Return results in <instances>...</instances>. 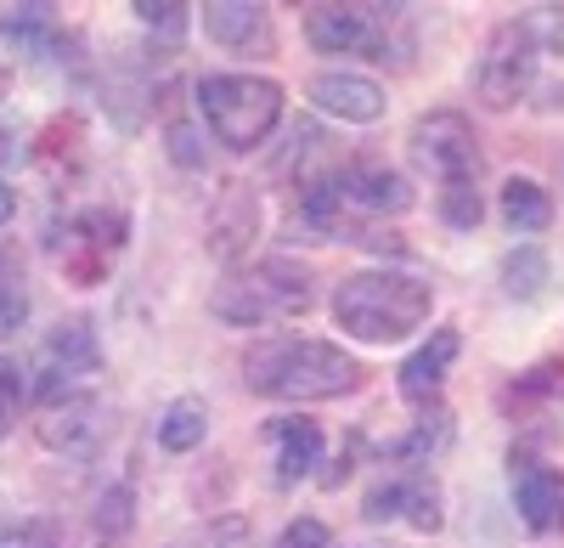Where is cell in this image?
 Masks as SVG:
<instances>
[{"label": "cell", "instance_id": "obj_8", "mask_svg": "<svg viewBox=\"0 0 564 548\" xmlns=\"http://www.w3.org/2000/svg\"><path fill=\"white\" fill-rule=\"evenodd\" d=\"M34 436H40V447L63 452V459H97V452L108 447V436H113V407L102 396L74 390V396L45 407V419L34 425Z\"/></svg>", "mask_w": 564, "mask_h": 548}, {"label": "cell", "instance_id": "obj_31", "mask_svg": "<svg viewBox=\"0 0 564 548\" xmlns=\"http://www.w3.org/2000/svg\"><path fill=\"white\" fill-rule=\"evenodd\" d=\"M18 413H23V368L12 356H0V441L12 436Z\"/></svg>", "mask_w": 564, "mask_h": 548}, {"label": "cell", "instance_id": "obj_1", "mask_svg": "<svg viewBox=\"0 0 564 548\" xmlns=\"http://www.w3.org/2000/svg\"><path fill=\"white\" fill-rule=\"evenodd\" d=\"M243 385L271 401H339L367 385V368L334 340L276 334L243 356Z\"/></svg>", "mask_w": 564, "mask_h": 548}, {"label": "cell", "instance_id": "obj_7", "mask_svg": "<svg viewBox=\"0 0 564 548\" xmlns=\"http://www.w3.org/2000/svg\"><path fill=\"white\" fill-rule=\"evenodd\" d=\"M406 148H412V164L430 170L441 187L452 181H480V136L457 108H435V114H417L412 130H406Z\"/></svg>", "mask_w": 564, "mask_h": 548}, {"label": "cell", "instance_id": "obj_37", "mask_svg": "<svg viewBox=\"0 0 564 548\" xmlns=\"http://www.w3.org/2000/svg\"><path fill=\"white\" fill-rule=\"evenodd\" d=\"M558 515H564V481H558Z\"/></svg>", "mask_w": 564, "mask_h": 548}, {"label": "cell", "instance_id": "obj_3", "mask_svg": "<svg viewBox=\"0 0 564 548\" xmlns=\"http://www.w3.org/2000/svg\"><path fill=\"white\" fill-rule=\"evenodd\" d=\"M316 305V278L311 266L289 260V255H271V260H254L249 271H231L226 283H215L209 294V311L231 329H260V323H276V316H305Z\"/></svg>", "mask_w": 564, "mask_h": 548}, {"label": "cell", "instance_id": "obj_21", "mask_svg": "<svg viewBox=\"0 0 564 548\" xmlns=\"http://www.w3.org/2000/svg\"><path fill=\"white\" fill-rule=\"evenodd\" d=\"M68 244H85V249H97V255H119L124 249V238H130V221H124V209H85V215H74V226H68Z\"/></svg>", "mask_w": 564, "mask_h": 548}, {"label": "cell", "instance_id": "obj_9", "mask_svg": "<svg viewBox=\"0 0 564 548\" xmlns=\"http://www.w3.org/2000/svg\"><path fill=\"white\" fill-rule=\"evenodd\" d=\"M102 368V345H97V329H90V316H68V323H57L52 334H45L40 345V362H34V390L45 401H63L74 396L68 385L97 374Z\"/></svg>", "mask_w": 564, "mask_h": 548}, {"label": "cell", "instance_id": "obj_18", "mask_svg": "<svg viewBox=\"0 0 564 548\" xmlns=\"http://www.w3.org/2000/svg\"><path fill=\"white\" fill-rule=\"evenodd\" d=\"M547 283H553V266H547V255L536 249V244H520V249H508L502 255V294L508 300H542L547 294Z\"/></svg>", "mask_w": 564, "mask_h": 548}, {"label": "cell", "instance_id": "obj_33", "mask_svg": "<svg viewBox=\"0 0 564 548\" xmlns=\"http://www.w3.org/2000/svg\"><path fill=\"white\" fill-rule=\"evenodd\" d=\"M276 548H334V531H327L322 520H311V515H305V520H294L289 531L276 537Z\"/></svg>", "mask_w": 564, "mask_h": 548}, {"label": "cell", "instance_id": "obj_34", "mask_svg": "<svg viewBox=\"0 0 564 548\" xmlns=\"http://www.w3.org/2000/svg\"><path fill=\"white\" fill-rule=\"evenodd\" d=\"M531 29H536V45L564 57V7H542V18H531Z\"/></svg>", "mask_w": 564, "mask_h": 548}, {"label": "cell", "instance_id": "obj_30", "mask_svg": "<svg viewBox=\"0 0 564 548\" xmlns=\"http://www.w3.org/2000/svg\"><path fill=\"white\" fill-rule=\"evenodd\" d=\"M130 12L148 23L153 34H164V40H181L186 23H193V7H181V0H135Z\"/></svg>", "mask_w": 564, "mask_h": 548}, {"label": "cell", "instance_id": "obj_2", "mask_svg": "<svg viewBox=\"0 0 564 548\" xmlns=\"http://www.w3.org/2000/svg\"><path fill=\"white\" fill-rule=\"evenodd\" d=\"M435 311V283L412 271H356L334 289V329L361 345H395L417 334Z\"/></svg>", "mask_w": 564, "mask_h": 548}, {"label": "cell", "instance_id": "obj_26", "mask_svg": "<svg viewBox=\"0 0 564 548\" xmlns=\"http://www.w3.org/2000/svg\"><path fill=\"white\" fill-rule=\"evenodd\" d=\"M401 520H406L412 531H441V526H446L441 486H435L430 475H406V509H401Z\"/></svg>", "mask_w": 564, "mask_h": 548}, {"label": "cell", "instance_id": "obj_28", "mask_svg": "<svg viewBox=\"0 0 564 548\" xmlns=\"http://www.w3.org/2000/svg\"><path fill=\"white\" fill-rule=\"evenodd\" d=\"M164 148H170V159H175L181 170H204V159H209L204 130L186 119V114H170V119H164Z\"/></svg>", "mask_w": 564, "mask_h": 548}, {"label": "cell", "instance_id": "obj_19", "mask_svg": "<svg viewBox=\"0 0 564 548\" xmlns=\"http://www.w3.org/2000/svg\"><path fill=\"white\" fill-rule=\"evenodd\" d=\"M204 436H209V407L198 396H175L159 413V447L164 452H193V447H204Z\"/></svg>", "mask_w": 564, "mask_h": 548}, {"label": "cell", "instance_id": "obj_17", "mask_svg": "<svg viewBox=\"0 0 564 548\" xmlns=\"http://www.w3.org/2000/svg\"><path fill=\"white\" fill-rule=\"evenodd\" d=\"M502 221H508V233H520V238L547 233L553 226V193L531 175H508L502 181Z\"/></svg>", "mask_w": 564, "mask_h": 548}, {"label": "cell", "instance_id": "obj_5", "mask_svg": "<svg viewBox=\"0 0 564 548\" xmlns=\"http://www.w3.org/2000/svg\"><path fill=\"white\" fill-rule=\"evenodd\" d=\"M305 40L322 57H390L412 52V7H305Z\"/></svg>", "mask_w": 564, "mask_h": 548}, {"label": "cell", "instance_id": "obj_32", "mask_svg": "<svg viewBox=\"0 0 564 548\" xmlns=\"http://www.w3.org/2000/svg\"><path fill=\"white\" fill-rule=\"evenodd\" d=\"M401 509H406V481H379V486L367 492V504H361V515H367L372 526L401 520Z\"/></svg>", "mask_w": 564, "mask_h": 548}, {"label": "cell", "instance_id": "obj_13", "mask_svg": "<svg viewBox=\"0 0 564 548\" xmlns=\"http://www.w3.org/2000/svg\"><path fill=\"white\" fill-rule=\"evenodd\" d=\"M254 233H260V198L249 187H226L209 209V249L220 260H238L254 244Z\"/></svg>", "mask_w": 564, "mask_h": 548}, {"label": "cell", "instance_id": "obj_23", "mask_svg": "<svg viewBox=\"0 0 564 548\" xmlns=\"http://www.w3.org/2000/svg\"><path fill=\"white\" fill-rule=\"evenodd\" d=\"M135 526V492L130 486H108L97 497V548H124Z\"/></svg>", "mask_w": 564, "mask_h": 548}, {"label": "cell", "instance_id": "obj_29", "mask_svg": "<svg viewBox=\"0 0 564 548\" xmlns=\"http://www.w3.org/2000/svg\"><path fill=\"white\" fill-rule=\"evenodd\" d=\"M40 159L45 164H63V159H79V148H85V125H79V114H57L52 125L40 130Z\"/></svg>", "mask_w": 564, "mask_h": 548}, {"label": "cell", "instance_id": "obj_16", "mask_svg": "<svg viewBox=\"0 0 564 548\" xmlns=\"http://www.w3.org/2000/svg\"><path fill=\"white\" fill-rule=\"evenodd\" d=\"M271 436H276V486H294L322 464L327 441L311 419H271Z\"/></svg>", "mask_w": 564, "mask_h": 548}, {"label": "cell", "instance_id": "obj_6", "mask_svg": "<svg viewBox=\"0 0 564 548\" xmlns=\"http://www.w3.org/2000/svg\"><path fill=\"white\" fill-rule=\"evenodd\" d=\"M536 63H542V45H536V29L531 18H508L491 29L486 52L475 63V74H468V85H475V103L486 108H520L531 97L536 85Z\"/></svg>", "mask_w": 564, "mask_h": 548}, {"label": "cell", "instance_id": "obj_35", "mask_svg": "<svg viewBox=\"0 0 564 548\" xmlns=\"http://www.w3.org/2000/svg\"><path fill=\"white\" fill-rule=\"evenodd\" d=\"M12 215H18V193L7 187V181H0V226H7Z\"/></svg>", "mask_w": 564, "mask_h": 548}, {"label": "cell", "instance_id": "obj_20", "mask_svg": "<svg viewBox=\"0 0 564 548\" xmlns=\"http://www.w3.org/2000/svg\"><path fill=\"white\" fill-rule=\"evenodd\" d=\"M452 441V413L446 407H430L401 441H390L384 447V459H395V464H417V459H435V452Z\"/></svg>", "mask_w": 564, "mask_h": 548}, {"label": "cell", "instance_id": "obj_10", "mask_svg": "<svg viewBox=\"0 0 564 548\" xmlns=\"http://www.w3.org/2000/svg\"><path fill=\"white\" fill-rule=\"evenodd\" d=\"M305 97L322 108V114H334L345 125H372V119H384V85L379 79H367V74H345V68H327L305 85Z\"/></svg>", "mask_w": 564, "mask_h": 548}, {"label": "cell", "instance_id": "obj_27", "mask_svg": "<svg viewBox=\"0 0 564 548\" xmlns=\"http://www.w3.org/2000/svg\"><path fill=\"white\" fill-rule=\"evenodd\" d=\"M29 323V289L23 271L12 266V255H0V340H12Z\"/></svg>", "mask_w": 564, "mask_h": 548}, {"label": "cell", "instance_id": "obj_11", "mask_svg": "<svg viewBox=\"0 0 564 548\" xmlns=\"http://www.w3.org/2000/svg\"><path fill=\"white\" fill-rule=\"evenodd\" d=\"M193 12H204V34L220 40L226 52L271 57V45H276V34H271V12L254 7V0H209V7H193Z\"/></svg>", "mask_w": 564, "mask_h": 548}, {"label": "cell", "instance_id": "obj_15", "mask_svg": "<svg viewBox=\"0 0 564 548\" xmlns=\"http://www.w3.org/2000/svg\"><path fill=\"white\" fill-rule=\"evenodd\" d=\"M345 198L367 215H401L412 209V187L406 175H395L390 164H350L345 170Z\"/></svg>", "mask_w": 564, "mask_h": 548}, {"label": "cell", "instance_id": "obj_38", "mask_svg": "<svg viewBox=\"0 0 564 548\" xmlns=\"http://www.w3.org/2000/svg\"><path fill=\"white\" fill-rule=\"evenodd\" d=\"M558 193H564V159H558Z\"/></svg>", "mask_w": 564, "mask_h": 548}, {"label": "cell", "instance_id": "obj_14", "mask_svg": "<svg viewBox=\"0 0 564 548\" xmlns=\"http://www.w3.org/2000/svg\"><path fill=\"white\" fill-rule=\"evenodd\" d=\"M508 486H513V509H520L525 531H547V526L558 520V475H553L547 464L520 459V452H513V475H508Z\"/></svg>", "mask_w": 564, "mask_h": 548}, {"label": "cell", "instance_id": "obj_4", "mask_svg": "<svg viewBox=\"0 0 564 548\" xmlns=\"http://www.w3.org/2000/svg\"><path fill=\"white\" fill-rule=\"evenodd\" d=\"M193 108L220 148L249 153L282 119V85L265 74H204L193 85Z\"/></svg>", "mask_w": 564, "mask_h": 548}, {"label": "cell", "instance_id": "obj_22", "mask_svg": "<svg viewBox=\"0 0 564 548\" xmlns=\"http://www.w3.org/2000/svg\"><path fill=\"white\" fill-rule=\"evenodd\" d=\"M553 390H564V356H542L536 368H525L520 379H513L508 390H502V407H536V401H547Z\"/></svg>", "mask_w": 564, "mask_h": 548}, {"label": "cell", "instance_id": "obj_24", "mask_svg": "<svg viewBox=\"0 0 564 548\" xmlns=\"http://www.w3.org/2000/svg\"><path fill=\"white\" fill-rule=\"evenodd\" d=\"M435 209H441V221L452 226V233H475V226L486 221L480 181H452V187H441L435 193Z\"/></svg>", "mask_w": 564, "mask_h": 548}, {"label": "cell", "instance_id": "obj_36", "mask_svg": "<svg viewBox=\"0 0 564 548\" xmlns=\"http://www.w3.org/2000/svg\"><path fill=\"white\" fill-rule=\"evenodd\" d=\"M542 108H547V114H564V85H553V90H547Z\"/></svg>", "mask_w": 564, "mask_h": 548}, {"label": "cell", "instance_id": "obj_25", "mask_svg": "<svg viewBox=\"0 0 564 548\" xmlns=\"http://www.w3.org/2000/svg\"><path fill=\"white\" fill-rule=\"evenodd\" d=\"M0 548H63L52 515H0Z\"/></svg>", "mask_w": 564, "mask_h": 548}, {"label": "cell", "instance_id": "obj_12", "mask_svg": "<svg viewBox=\"0 0 564 548\" xmlns=\"http://www.w3.org/2000/svg\"><path fill=\"white\" fill-rule=\"evenodd\" d=\"M457 351H463V334L457 329H435L401 362V396L412 407H441V385H446V368L457 362Z\"/></svg>", "mask_w": 564, "mask_h": 548}]
</instances>
